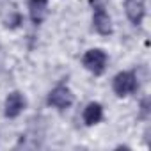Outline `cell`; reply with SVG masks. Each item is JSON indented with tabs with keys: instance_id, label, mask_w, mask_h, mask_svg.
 Here are the masks:
<instances>
[{
	"instance_id": "cell-5",
	"label": "cell",
	"mask_w": 151,
	"mask_h": 151,
	"mask_svg": "<svg viewBox=\"0 0 151 151\" xmlns=\"http://www.w3.org/2000/svg\"><path fill=\"white\" fill-rule=\"evenodd\" d=\"M93 25H94L96 32L101 34V36H109V34H112V20H110V16L107 14L105 7H98V9H94V14H93Z\"/></svg>"
},
{
	"instance_id": "cell-2",
	"label": "cell",
	"mask_w": 151,
	"mask_h": 151,
	"mask_svg": "<svg viewBox=\"0 0 151 151\" xmlns=\"http://www.w3.org/2000/svg\"><path fill=\"white\" fill-rule=\"evenodd\" d=\"M82 62H84L86 69H89L93 75H103V71L107 68V53L100 48H93V50L86 52Z\"/></svg>"
},
{
	"instance_id": "cell-7",
	"label": "cell",
	"mask_w": 151,
	"mask_h": 151,
	"mask_svg": "<svg viewBox=\"0 0 151 151\" xmlns=\"http://www.w3.org/2000/svg\"><path fill=\"white\" fill-rule=\"evenodd\" d=\"M29 14L34 25H39L48 16V0H29Z\"/></svg>"
},
{
	"instance_id": "cell-9",
	"label": "cell",
	"mask_w": 151,
	"mask_h": 151,
	"mask_svg": "<svg viewBox=\"0 0 151 151\" xmlns=\"http://www.w3.org/2000/svg\"><path fill=\"white\" fill-rule=\"evenodd\" d=\"M4 22H6V25H7L9 29H14V27H18V25L23 22V18H22V14H20V13H13V16L6 18Z\"/></svg>"
},
{
	"instance_id": "cell-8",
	"label": "cell",
	"mask_w": 151,
	"mask_h": 151,
	"mask_svg": "<svg viewBox=\"0 0 151 151\" xmlns=\"http://www.w3.org/2000/svg\"><path fill=\"white\" fill-rule=\"evenodd\" d=\"M103 119V107L96 101L89 103L86 109H84V123L87 126H93V124H98L100 121Z\"/></svg>"
},
{
	"instance_id": "cell-1",
	"label": "cell",
	"mask_w": 151,
	"mask_h": 151,
	"mask_svg": "<svg viewBox=\"0 0 151 151\" xmlns=\"http://www.w3.org/2000/svg\"><path fill=\"white\" fill-rule=\"evenodd\" d=\"M112 87H114V93L117 96H130L137 91L139 84H137V77L132 73V71H123V73H117L114 77V82H112Z\"/></svg>"
},
{
	"instance_id": "cell-3",
	"label": "cell",
	"mask_w": 151,
	"mask_h": 151,
	"mask_svg": "<svg viewBox=\"0 0 151 151\" xmlns=\"http://www.w3.org/2000/svg\"><path fill=\"white\" fill-rule=\"evenodd\" d=\"M48 105H52V107H55L59 110L69 109L73 105V93L66 86H57L48 94Z\"/></svg>"
},
{
	"instance_id": "cell-6",
	"label": "cell",
	"mask_w": 151,
	"mask_h": 151,
	"mask_svg": "<svg viewBox=\"0 0 151 151\" xmlns=\"http://www.w3.org/2000/svg\"><path fill=\"white\" fill-rule=\"evenodd\" d=\"M124 9H126V16L133 25H140L144 16H146V6L142 0H126L124 2Z\"/></svg>"
},
{
	"instance_id": "cell-4",
	"label": "cell",
	"mask_w": 151,
	"mask_h": 151,
	"mask_svg": "<svg viewBox=\"0 0 151 151\" xmlns=\"http://www.w3.org/2000/svg\"><path fill=\"white\" fill-rule=\"evenodd\" d=\"M25 105H27V101H25V98H23L22 93H18V91L11 93V94L6 98V116L11 117V119H13V117H18V116L23 112Z\"/></svg>"
}]
</instances>
